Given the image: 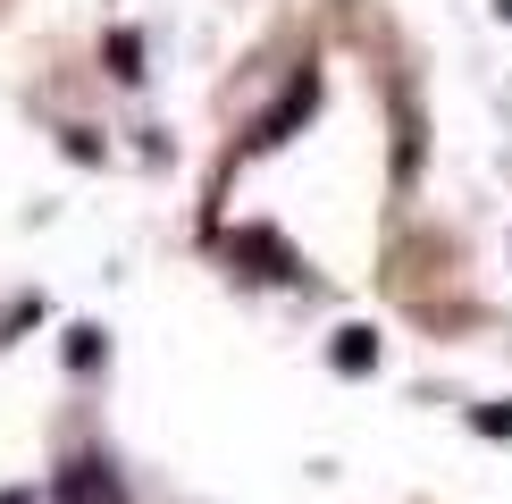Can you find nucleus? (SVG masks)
Wrapping results in <instances>:
<instances>
[{
	"mask_svg": "<svg viewBox=\"0 0 512 504\" xmlns=\"http://www.w3.org/2000/svg\"><path fill=\"white\" fill-rule=\"evenodd\" d=\"M311 101H319V76H303V84H294V93H286V101H277V110L261 118V135H252V143H286L294 126H303V110H311Z\"/></svg>",
	"mask_w": 512,
	"mask_h": 504,
	"instance_id": "f257e3e1",
	"label": "nucleus"
},
{
	"mask_svg": "<svg viewBox=\"0 0 512 504\" xmlns=\"http://www.w3.org/2000/svg\"><path fill=\"white\" fill-rule=\"evenodd\" d=\"M59 504H118V479L101 471V462H76V471L59 479Z\"/></svg>",
	"mask_w": 512,
	"mask_h": 504,
	"instance_id": "f03ea898",
	"label": "nucleus"
},
{
	"mask_svg": "<svg viewBox=\"0 0 512 504\" xmlns=\"http://www.w3.org/2000/svg\"><path fill=\"white\" fill-rule=\"evenodd\" d=\"M378 362V336L370 328H345V336H336V370H370Z\"/></svg>",
	"mask_w": 512,
	"mask_h": 504,
	"instance_id": "7ed1b4c3",
	"label": "nucleus"
},
{
	"mask_svg": "<svg viewBox=\"0 0 512 504\" xmlns=\"http://www.w3.org/2000/svg\"><path fill=\"white\" fill-rule=\"evenodd\" d=\"M110 68L118 76H143V34H110Z\"/></svg>",
	"mask_w": 512,
	"mask_h": 504,
	"instance_id": "20e7f679",
	"label": "nucleus"
},
{
	"mask_svg": "<svg viewBox=\"0 0 512 504\" xmlns=\"http://www.w3.org/2000/svg\"><path fill=\"white\" fill-rule=\"evenodd\" d=\"M0 504H26V496H0Z\"/></svg>",
	"mask_w": 512,
	"mask_h": 504,
	"instance_id": "39448f33",
	"label": "nucleus"
}]
</instances>
